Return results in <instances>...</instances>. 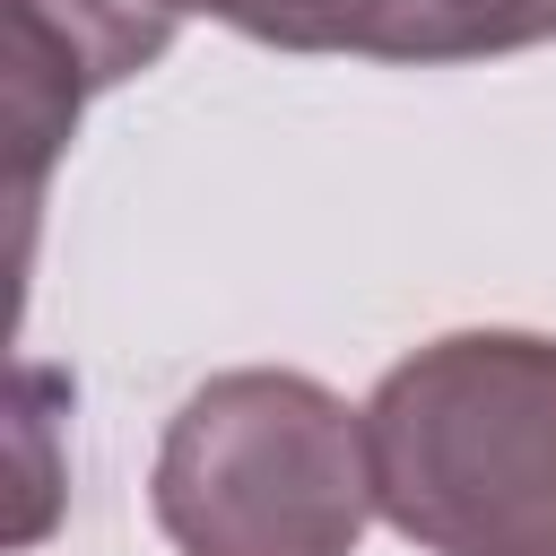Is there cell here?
Listing matches in <instances>:
<instances>
[{"instance_id": "277c9868", "label": "cell", "mask_w": 556, "mask_h": 556, "mask_svg": "<svg viewBox=\"0 0 556 556\" xmlns=\"http://www.w3.org/2000/svg\"><path fill=\"white\" fill-rule=\"evenodd\" d=\"M556 43V0H391L382 61H495Z\"/></svg>"}, {"instance_id": "3957f363", "label": "cell", "mask_w": 556, "mask_h": 556, "mask_svg": "<svg viewBox=\"0 0 556 556\" xmlns=\"http://www.w3.org/2000/svg\"><path fill=\"white\" fill-rule=\"evenodd\" d=\"M174 26L182 17L165 0H9V78H0V104H9L17 200L26 208L43 191V165L78 130V113L104 87L156 70L165 43H174Z\"/></svg>"}, {"instance_id": "7a4b0ae2", "label": "cell", "mask_w": 556, "mask_h": 556, "mask_svg": "<svg viewBox=\"0 0 556 556\" xmlns=\"http://www.w3.org/2000/svg\"><path fill=\"white\" fill-rule=\"evenodd\" d=\"M148 513L174 556H356L382 513L365 408L295 365L208 374L165 417Z\"/></svg>"}, {"instance_id": "6da1fadb", "label": "cell", "mask_w": 556, "mask_h": 556, "mask_svg": "<svg viewBox=\"0 0 556 556\" xmlns=\"http://www.w3.org/2000/svg\"><path fill=\"white\" fill-rule=\"evenodd\" d=\"M374 504L426 556H556V339L443 330L365 400Z\"/></svg>"}, {"instance_id": "5b68a950", "label": "cell", "mask_w": 556, "mask_h": 556, "mask_svg": "<svg viewBox=\"0 0 556 556\" xmlns=\"http://www.w3.org/2000/svg\"><path fill=\"white\" fill-rule=\"evenodd\" d=\"M165 9L217 17L278 52H365V61H382V26H391V0H165Z\"/></svg>"}]
</instances>
